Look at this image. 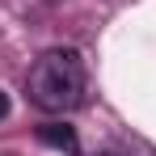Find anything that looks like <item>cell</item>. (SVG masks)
I'll list each match as a JSON object with an SVG mask.
<instances>
[{
  "mask_svg": "<svg viewBox=\"0 0 156 156\" xmlns=\"http://www.w3.org/2000/svg\"><path fill=\"white\" fill-rule=\"evenodd\" d=\"M4 114H9V97L0 93V118H4Z\"/></svg>",
  "mask_w": 156,
  "mask_h": 156,
  "instance_id": "obj_3",
  "label": "cell"
},
{
  "mask_svg": "<svg viewBox=\"0 0 156 156\" xmlns=\"http://www.w3.org/2000/svg\"><path fill=\"white\" fill-rule=\"evenodd\" d=\"M38 139H42V144H51V148H59V152H68V156H80L76 131H72V127H63V122H51V127H38Z\"/></svg>",
  "mask_w": 156,
  "mask_h": 156,
  "instance_id": "obj_2",
  "label": "cell"
},
{
  "mask_svg": "<svg viewBox=\"0 0 156 156\" xmlns=\"http://www.w3.org/2000/svg\"><path fill=\"white\" fill-rule=\"evenodd\" d=\"M101 156H122V152H101Z\"/></svg>",
  "mask_w": 156,
  "mask_h": 156,
  "instance_id": "obj_4",
  "label": "cell"
},
{
  "mask_svg": "<svg viewBox=\"0 0 156 156\" xmlns=\"http://www.w3.org/2000/svg\"><path fill=\"white\" fill-rule=\"evenodd\" d=\"M26 93L42 114H68L84 101V63L76 51H47L42 59H34L26 76Z\"/></svg>",
  "mask_w": 156,
  "mask_h": 156,
  "instance_id": "obj_1",
  "label": "cell"
}]
</instances>
